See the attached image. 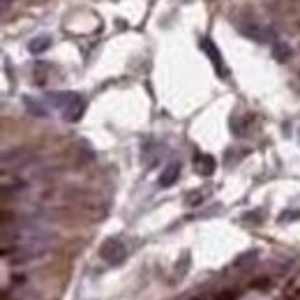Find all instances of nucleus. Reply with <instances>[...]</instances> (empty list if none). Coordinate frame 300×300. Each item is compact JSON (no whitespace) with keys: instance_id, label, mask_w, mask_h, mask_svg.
Instances as JSON below:
<instances>
[{"instance_id":"nucleus-1","label":"nucleus","mask_w":300,"mask_h":300,"mask_svg":"<svg viewBox=\"0 0 300 300\" xmlns=\"http://www.w3.org/2000/svg\"><path fill=\"white\" fill-rule=\"evenodd\" d=\"M99 256L111 266H118L127 256V247H125V243L120 238H107L102 243V247H99Z\"/></svg>"},{"instance_id":"nucleus-2","label":"nucleus","mask_w":300,"mask_h":300,"mask_svg":"<svg viewBox=\"0 0 300 300\" xmlns=\"http://www.w3.org/2000/svg\"><path fill=\"white\" fill-rule=\"evenodd\" d=\"M201 49H204L206 56L210 58V62H213V67H215V72L220 74L222 79H227V76H229L227 65H224V58H222V53L217 51V46L213 44V42H210L208 37H201Z\"/></svg>"},{"instance_id":"nucleus-3","label":"nucleus","mask_w":300,"mask_h":300,"mask_svg":"<svg viewBox=\"0 0 300 300\" xmlns=\"http://www.w3.org/2000/svg\"><path fill=\"white\" fill-rule=\"evenodd\" d=\"M215 169H217V162H215V157H213V155L198 153L196 157H194V171H196L198 176L208 178V176H213V173H215Z\"/></svg>"},{"instance_id":"nucleus-4","label":"nucleus","mask_w":300,"mask_h":300,"mask_svg":"<svg viewBox=\"0 0 300 300\" xmlns=\"http://www.w3.org/2000/svg\"><path fill=\"white\" fill-rule=\"evenodd\" d=\"M85 111V104L83 99H81L79 95H74L72 99H69V104L65 109H62V116H65V120H69V123H76V120H81V116H83Z\"/></svg>"},{"instance_id":"nucleus-5","label":"nucleus","mask_w":300,"mask_h":300,"mask_svg":"<svg viewBox=\"0 0 300 300\" xmlns=\"http://www.w3.org/2000/svg\"><path fill=\"white\" fill-rule=\"evenodd\" d=\"M178 176H180V164H178V162H171V164L159 173V187H171L178 180Z\"/></svg>"},{"instance_id":"nucleus-6","label":"nucleus","mask_w":300,"mask_h":300,"mask_svg":"<svg viewBox=\"0 0 300 300\" xmlns=\"http://www.w3.org/2000/svg\"><path fill=\"white\" fill-rule=\"evenodd\" d=\"M240 33H243L245 37H249V40H254V42H268V33L261 28V26H254V23L240 26Z\"/></svg>"},{"instance_id":"nucleus-7","label":"nucleus","mask_w":300,"mask_h":300,"mask_svg":"<svg viewBox=\"0 0 300 300\" xmlns=\"http://www.w3.org/2000/svg\"><path fill=\"white\" fill-rule=\"evenodd\" d=\"M272 58H275L277 62H289L291 46L284 44V42H275V44H272Z\"/></svg>"},{"instance_id":"nucleus-8","label":"nucleus","mask_w":300,"mask_h":300,"mask_svg":"<svg viewBox=\"0 0 300 300\" xmlns=\"http://www.w3.org/2000/svg\"><path fill=\"white\" fill-rule=\"evenodd\" d=\"M49 46H51V37H46V35H40V37L30 40L28 49H30V53H42V51H46Z\"/></svg>"},{"instance_id":"nucleus-9","label":"nucleus","mask_w":300,"mask_h":300,"mask_svg":"<svg viewBox=\"0 0 300 300\" xmlns=\"http://www.w3.org/2000/svg\"><path fill=\"white\" fill-rule=\"evenodd\" d=\"M23 102H26V109H28L33 116H37V118H44V116H46V109H42L37 99H33V97H26Z\"/></svg>"},{"instance_id":"nucleus-10","label":"nucleus","mask_w":300,"mask_h":300,"mask_svg":"<svg viewBox=\"0 0 300 300\" xmlns=\"http://www.w3.org/2000/svg\"><path fill=\"white\" fill-rule=\"evenodd\" d=\"M236 298H238V291L236 289H224L215 300H236Z\"/></svg>"},{"instance_id":"nucleus-11","label":"nucleus","mask_w":300,"mask_h":300,"mask_svg":"<svg viewBox=\"0 0 300 300\" xmlns=\"http://www.w3.org/2000/svg\"><path fill=\"white\" fill-rule=\"evenodd\" d=\"M187 263H189V254H182L180 266H178V263H176V272H178V277H182V275H185V268H187Z\"/></svg>"}]
</instances>
